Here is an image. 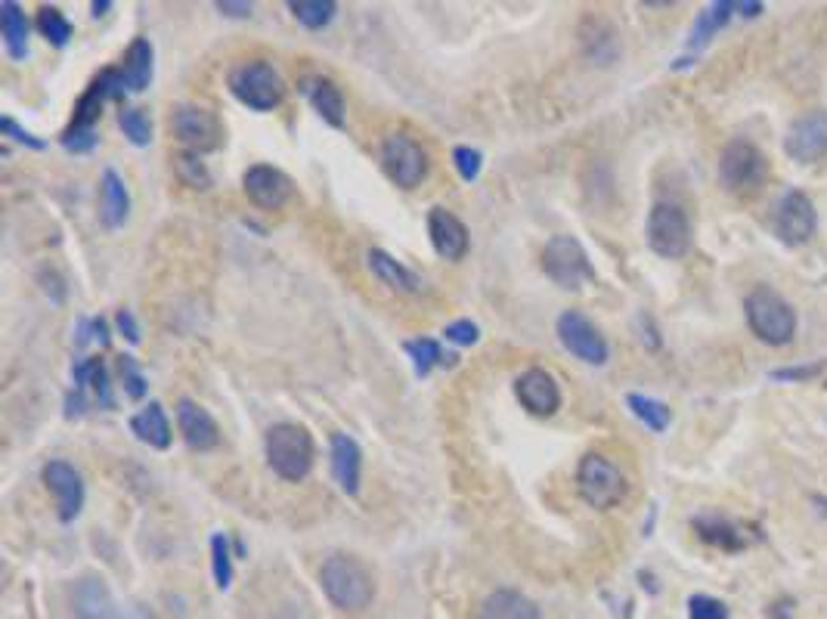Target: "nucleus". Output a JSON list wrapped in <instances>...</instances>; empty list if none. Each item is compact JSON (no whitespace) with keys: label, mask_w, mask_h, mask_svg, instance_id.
<instances>
[{"label":"nucleus","mask_w":827,"mask_h":619,"mask_svg":"<svg viewBox=\"0 0 827 619\" xmlns=\"http://www.w3.org/2000/svg\"><path fill=\"white\" fill-rule=\"evenodd\" d=\"M320 586L326 598L344 613L366 610L375 598V579L369 567L354 555H332L320 567Z\"/></svg>","instance_id":"1"},{"label":"nucleus","mask_w":827,"mask_h":619,"mask_svg":"<svg viewBox=\"0 0 827 619\" xmlns=\"http://www.w3.org/2000/svg\"><path fill=\"white\" fill-rule=\"evenodd\" d=\"M266 464L289 483H301L313 471V437L295 421L273 424L264 437Z\"/></svg>","instance_id":"2"},{"label":"nucleus","mask_w":827,"mask_h":619,"mask_svg":"<svg viewBox=\"0 0 827 619\" xmlns=\"http://www.w3.org/2000/svg\"><path fill=\"white\" fill-rule=\"evenodd\" d=\"M227 87L242 106L254 108V112H273L285 99V81L264 60L235 62L227 75Z\"/></svg>","instance_id":"3"},{"label":"nucleus","mask_w":827,"mask_h":619,"mask_svg":"<svg viewBox=\"0 0 827 619\" xmlns=\"http://www.w3.org/2000/svg\"><path fill=\"white\" fill-rule=\"evenodd\" d=\"M744 313H747L750 332L772 347H784L791 344L796 335V313L794 307L781 297L778 292H772L768 285H760L747 294L744 301Z\"/></svg>","instance_id":"4"},{"label":"nucleus","mask_w":827,"mask_h":619,"mask_svg":"<svg viewBox=\"0 0 827 619\" xmlns=\"http://www.w3.org/2000/svg\"><path fill=\"white\" fill-rule=\"evenodd\" d=\"M577 490L586 505H593L595 511H610L624 502L629 486H626L624 471L610 462L608 455L589 452L577 464Z\"/></svg>","instance_id":"5"},{"label":"nucleus","mask_w":827,"mask_h":619,"mask_svg":"<svg viewBox=\"0 0 827 619\" xmlns=\"http://www.w3.org/2000/svg\"><path fill=\"white\" fill-rule=\"evenodd\" d=\"M765 177H768V161L747 139H732L719 155V180L734 196L760 192L765 186Z\"/></svg>","instance_id":"6"},{"label":"nucleus","mask_w":827,"mask_h":619,"mask_svg":"<svg viewBox=\"0 0 827 619\" xmlns=\"http://www.w3.org/2000/svg\"><path fill=\"white\" fill-rule=\"evenodd\" d=\"M543 273H546L558 288L579 292L586 282H593L595 270L589 263L586 248L579 245L574 235H555L543 248Z\"/></svg>","instance_id":"7"},{"label":"nucleus","mask_w":827,"mask_h":619,"mask_svg":"<svg viewBox=\"0 0 827 619\" xmlns=\"http://www.w3.org/2000/svg\"><path fill=\"white\" fill-rule=\"evenodd\" d=\"M645 235H648V245H651L655 254L667 258V261H679V258H685L688 248H691V220L679 204L657 201L651 214H648Z\"/></svg>","instance_id":"8"},{"label":"nucleus","mask_w":827,"mask_h":619,"mask_svg":"<svg viewBox=\"0 0 827 619\" xmlns=\"http://www.w3.org/2000/svg\"><path fill=\"white\" fill-rule=\"evenodd\" d=\"M171 134L192 155L214 153L223 143V127H220L218 115L211 108L196 106V103H184V106L174 108Z\"/></svg>","instance_id":"9"},{"label":"nucleus","mask_w":827,"mask_h":619,"mask_svg":"<svg viewBox=\"0 0 827 619\" xmlns=\"http://www.w3.org/2000/svg\"><path fill=\"white\" fill-rule=\"evenodd\" d=\"M555 332H558V340H562L564 350L570 356H577L579 363H586V366H605L610 359V347L605 335L579 310H564L562 316H558Z\"/></svg>","instance_id":"10"},{"label":"nucleus","mask_w":827,"mask_h":619,"mask_svg":"<svg viewBox=\"0 0 827 619\" xmlns=\"http://www.w3.org/2000/svg\"><path fill=\"white\" fill-rule=\"evenodd\" d=\"M381 165L388 170V177L404 189H416L428 177V153L422 149L419 139H412L404 130L390 134L381 143Z\"/></svg>","instance_id":"11"},{"label":"nucleus","mask_w":827,"mask_h":619,"mask_svg":"<svg viewBox=\"0 0 827 619\" xmlns=\"http://www.w3.org/2000/svg\"><path fill=\"white\" fill-rule=\"evenodd\" d=\"M818 230V211L806 192L791 189L784 199L775 204V235L784 245H806Z\"/></svg>","instance_id":"12"},{"label":"nucleus","mask_w":827,"mask_h":619,"mask_svg":"<svg viewBox=\"0 0 827 619\" xmlns=\"http://www.w3.org/2000/svg\"><path fill=\"white\" fill-rule=\"evenodd\" d=\"M784 149L787 155L799 161V165H815L827 155V112L825 108H815V112H806L799 115L787 137H784Z\"/></svg>","instance_id":"13"},{"label":"nucleus","mask_w":827,"mask_h":619,"mask_svg":"<svg viewBox=\"0 0 827 619\" xmlns=\"http://www.w3.org/2000/svg\"><path fill=\"white\" fill-rule=\"evenodd\" d=\"M41 480H44V486H48L50 493L56 495L60 521L72 524L81 514V508H84V480H81L78 471L69 462H63V459H56V462L44 464Z\"/></svg>","instance_id":"14"},{"label":"nucleus","mask_w":827,"mask_h":619,"mask_svg":"<svg viewBox=\"0 0 827 619\" xmlns=\"http://www.w3.org/2000/svg\"><path fill=\"white\" fill-rule=\"evenodd\" d=\"M242 189H245L251 204H258L264 211H280L295 192L292 180L280 168H270V165H254V168L245 170L242 174Z\"/></svg>","instance_id":"15"},{"label":"nucleus","mask_w":827,"mask_h":619,"mask_svg":"<svg viewBox=\"0 0 827 619\" xmlns=\"http://www.w3.org/2000/svg\"><path fill=\"white\" fill-rule=\"evenodd\" d=\"M515 394L521 406L536 418H552L562 409V387L546 369H527L517 375Z\"/></svg>","instance_id":"16"},{"label":"nucleus","mask_w":827,"mask_h":619,"mask_svg":"<svg viewBox=\"0 0 827 619\" xmlns=\"http://www.w3.org/2000/svg\"><path fill=\"white\" fill-rule=\"evenodd\" d=\"M428 235H431L435 251L447 261H462L469 254V230L447 208H431L428 211Z\"/></svg>","instance_id":"17"},{"label":"nucleus","mask_w":827,"mask_h":619,"mask_svg":"<svg viewBox=\"0 0 827 619\" xmlns=\"http://www.w3.org/2000/svg\"><path fill=\"white\" fill-rule=\"evenodd\" d=\"M177 428L184 433L187 447L196 449V452H208V449H214L220 443L218 421L196 400L177 402Z\"/></svg>","instance_id":"18"},{"label":"nucleus","mask_w":827,"mask_h":619,"mask_svg":"<svg viewBox=\"0 0 827 619\" xmlns=\"http://www.w3.org/2000/svg\"><path fill=\"white\" fill-rule=\"evenodd\" d=\"M301 93H304V96H307V103L320 112V118H323V122H328L332 127H344V124H347V103H344L342 87H338L332 77H323V75L301 77Z\"/></svg>","instance_id":"19"},{"label":"nucleus","mask_w":827,"mask_h":619,"mask_svg":"<svg viewBox=\"0 0 827 619\" xmlns=\"http://www.w3.org/2000/svg\"><path fill=\"white\" fill-rule=\"evenodd\" d=\"M359 474H363V449L347 433H332V478L344 495L359 493Z\"/></svg>","instance_id":"20"},{"label":"nucleus","mask_w":827,"mask_h":619,"mask_svg":"<svg viewBox=\"0 0 827 619\" xmlns=\"http://www.w3.org/2000/svg\"><path fill=\"white\" fill-rule=\"evenodd\" d=\"M366 263H369V270L375 273V279H378L381 285H388L390 292H397V294L425 292L422 276H416L409 266H404L400 261H394L388 251H381V248H373V251L366 254Z\"/></svg>","instance_id":"21"},{"label":"nucleus","mask_w":827,"mask_h":619,"mask_svg":"<svg viewBox=\"0 0 827 619\" xmlns=\"http://www.w3.org/2000/svg\"><path fill=\"white\" fill-rule=\"evenodd\" d=\"M153 72H156V50L146 38H134L127 46L125 60L118 65V75L125 81L127 93H143L153 84Z\"/></svg>","instance_id":"22"},{"label":"nucleus","mask_w":827,"mask_h":619,"mask_svg":"<svg viewBox=\"0 0 827 619\" xmlns=\"http://www.w3.org/2000/svg\"><path fill=\"white\" fill-rule=\"evenodd\" d=\"M130 431L137 433V440L153 449H168L174 440L171 418L165 412V406L153 400L149 406H143L137 416L130 418Z\"/></svg>","instance_id":"23"},{"label":"nucleus","mask_w":827,"mask_h":619,"mask_svg":"<svg viewBox=\"0 0 827 619\" xmlns=\"http://www.w3.org/2000/svg\"><path fill=\"white\" fill-rule=\"evenodd\" d=\"M0 34H3V46H7L10 60H29V19L22 13V7L13 3V0L0 3Z\"/></svg>","instance_id":"24"},{"label":"nucleus","mask_w":827,"mask_h":619,"mask_svg":"<svg viewBox=\"0 0 827 619\" xmlns=\"http://www.w3.org/2000/svg\"><path fill=\"white\" fill-rule=\"evenodd\" d=\"M478 619H540V607L521 591L500 588V591L486 595Z\"/></svg>","instance_id":"25"},{"label":"nucleus","mask_w":827,"mask_h":619,"mask_svg":"<svg viewBox=\"0 0 827 619\" xmlns=\"http://www.w3.org/2000/svg\"><path fill=\"white\" fill-rule=\"evenodd\" d=\"M127 214H130V192H127L125 180L115 174V170H106L103 174V223L109 227V230H118V227H125Z\"/></svg>","instance_id":"26"},{"label":"nucleus","mask_w":827,"mask_h":619,"mask_svg":"<svg viewBox=\"0 0 827 619\" xmlns=\"http://www.w3.org/2000/svg\"><path fill=\"white\" fill-rule=\"evenodd\" d=\"M404 350L409 354V359H412V369H416L419 378H428L435 366H440V369H453L456 359H459L456 354H447V350L440 347V340L435 338L406 340Z\"/></svg>","instance_id":"27"},{"label":"nucleus","mask_w":827,"mask_h":619,"mask_svg":"<svg viewBox=\"0 0 827 619\" xmlns=\"http://www.w3.org/2000/svg\"><path fill=\"white\" fill-rule=\"evenodd\" d=\"M694 529H698V536L703 542H710V545H716V548H725V552H741L747 542L744 536L734 529V524H729L725 517H719V514H706V517H698L694 521Z\"/></svg>","instance_id":"28"},{"label":"nucleus","mask_w":827,"mask_h":619,"mask_svg":"<svg viewBox=\"0 0 827 619\" xmlns=\"http://www.w3.org/2000/svg\"><path fill=\"white\" fill-rule=\"evenodd\" d=\"M732 13H734L732 0L710 3V7L698 15V22H694V29H691V41H688V46H694V50H698V46L710 44V38H713L719 29H725V25H729Z\"/></svg>","instance_id":"29"},{"label":"nucleus","mask_w":827,"mask_h":619,"mask_svg":"<svg viewBox=\"0 0 827 619\" xmlns=\"http://www.w3.org/2000/svg\"><path fill=\"white\" fill-rule=\"evenodd\" d=\"M626 406L632 409V416L639 418L645 428H651L655 433H663L670 428L672 412L667 402L655 400V397H645V394H629V397H626Z\"/></svg>","instance_id":"30"},{"label":"nucleus","mask_w":827,"mask_h":619,"mask_svg":"<svg viewBox=\"0 0 827 619\" xmlns=\"http://www.w3.org/2000/svg\"><path fill=\"white\" fill-rule=\"evenodd\" d=\"M289 10H292V15H295L304 29L320 31V29H326L328 22L335 19V13H338V3H332V0H292V3H289Z\"/></svg>","instance_id":"31"},{"label":"nucleus","mask_w":827,"mask_h":619,"mask_svg":"<svg viewBox=\"0 0 827 619\" xmlns=\"http://www.w3.org/2000/svg\"><path fill=\"white\" fill-rule=\"evenodd\" d=\"M38 31H41L53 46H65L72 41V34H75L72 22L65 19V13L60 7H41V10H38Z\"/></svg>","instance_id":"32"},{"label":"nucleus","mask_w":827,"mask_h":619,"mask_svg":"<svg viewBox=\"0 0 827 619\" xmlns=\"http://www.w3.org/2000/svg\"><path fill=\"white\" fill-rule=\"evenodd\" d=\"M118 124H122L125 137L130 139L134 146H149V143H153V115H149L146 108H137V106L122 108Z\"/></svg>","instance_id":"33"},{"label":"nucleus","mask_w":827,"mask_h":619,"mask_svg":"<svg viewBox=\"0 0 827 619\" xmlns=\"http://www.w3.org/2000/svg\"><path fill=\"white\" fill-rule=\"evenodd\" d=\"M174 170H177L180 183L189 186V189H211V170L205 168L199 155L180 153L174 158Z\"/></svg>","instance_id":"34"},{"label":"nucleus","mask_w":827,"mask_h":619,"mask_svg":"<svg viewBox=\"0 0 827 619\" xmlns=\"http://www.w3.org/2000/svg\"><path fill=\"white\" fill-rule=\"evenodd\" d=\"M211 564H214V583L220 591L233 586V555H230V539L227 533L211 536Z\"/></svg>","instance_id":"35"},{"label":"nucleus","mask_w":827,"mask_h":619,"mask_svg":"<svg viewBox=\"0 0 827 619\" xmlns=\"http://www.w3.org/2000/svg\"><path fill=\"white\" fill-rule=\"evenodd\" d=\"M118 371H122L127 397H130V400H143L149 385H146V375H143V369L137 366V359H134V356H118Z\"/></svg>","instance_id":"36"},{"label":"nucleus","mask_w":827,"mask_h":619,"mask_svg":"<svg viewBox=\"0 0 827 619\" xmlns=\"http://www.w3.org/2000/svg\"><path fill=\"white\" fill-rule=\"evenodd\" d=\"M453 165L465 183H474L481 177V168H484V155H481V149H471V146H456Z\"/></svg>","instance_id":"37"},{"label":"nucleus","mask_w":827,"mask_h":619,"mask_svg":"<svg viewBox=\"0 0 827 619\" xmlns=\"http://www.w3.org/2000/svg\"><path fill=\"white\" fill-rule=\"evenodd\" d=\"M688 619H729V607L710 595H694L688 601Z\"/></svg>","instance_id":"38"},{"label":"nucleus","mask_w":827,"mask_h":619,"mask_svg":"<svg viewBox=\"0 0 827 619\" xmlns=\"http://www.w3.org/2000/svg\"><path fill=\"white\" fill-rule=\"evenodd\" d=\"M443 338L453 340L459 347H471V344H478V338H481V328L471 323V319H456V323L443 328Z\"/></svg>","instance_id":"39"},{"label":"nucleus","mask_w":827,"mask_h":619,"mask_svg":"<svg viewBox=\"0 0 827 619\" xmlns=\"http://www.w3.org/2000/svg\"><path fill=\"white\" fill-rule=\"evenodd\" d=\"M0 130H3V137L17 139V143H22V146H29V149H44V146H48L44 139H38V137H34V134H29L25 127H19V124L13 122L10 115H7V118L0 122Z\"/></svg>","instance_id":"40"},{"label":"nucleus","mask_w":827,"mask_h":619,"mask_svg":"<svg viewBox=\"0 0 827 619\" xmlns=\"http://www.w3.org/2000/svg\"><path fill=\"white\" fill-rule=\"evenodd\" d=\"M821 371H825V363H812V366H794V369L772 371V378L775 381H812Z\"/></svg>","instance_id":"41"},{"label":"nucleus","mask_w":827,"mask_h":619,"mask_svg":"<svg viewBox=\"0 0 827 619\" xmlns=\"http://www.w3.org/2000/svg\"><path fill=\"white\" fill-rule=\"evenodd\" d=\"M118 332H122L130 344H140V325H137L130 310H118Z\"/></svg>","instance_id":"42"},{"label":"nucleus","mask_w":827,"mask_h":619,"mask_svg":"<svg viewBox=\"0 0 827 619\" xmlns=\"http://www.w3.org/2000/svg\"><path fill=\"white\" fill-rule=\"evenodd\" d=\"M214 7H218L223 15H235V19H245V15H251V10H254L249 0H239V3H233V0H218Z\"/></svg>","instance_id":"43"},{"label":"nucleus","mask_w":827,"mask_h":619,"mask_svg":"<svg viewBox=\"0 0 827 619\" xmlns=\"http://www.w3.org/2000/svg\"><path fill=\"white\" fill-rule=\"evenodd\" d=\"M91 332H94V338L100 340V347H109V325H106V319H94V323H91Z\"/></svg>","instance_id":"44"},{"label":"nucleus","mask_w":827,"mask_h":619,"mask_svg":"<svg viewBox=\"0 0 827 619\" xmlns=\"http://www.w3.org/2000/svg\"><path fill=\"white\" fill-rule=\"evenodd\" d=\"M734 10H741L744 15H760L763 3H734Z\"/></svg>","instance_id":"45"},{"label":"nucleus","mask_w":827,"mask_h":619,"mask_svg":"<svg viewBox=\"0 0 827 619\" xmlns=\"http://www.w3.org/2000/svg\"><path fill=\"white\" fill-rule=\"evenodd\" d=\"M109 7H112L109 0H103V3H100V0H94V3H91V10H94V15H103V13H106V10H109Z\"/></svg>","instance_id":"46"}]
</instances>
